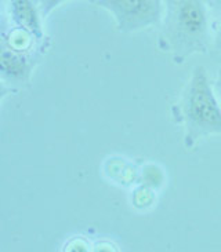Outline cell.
I'll use <instances>...</instances> for the list:
<instances>
[{"mask_svg":"<svg viewBox=\"0 0 221 252\" xmlns=\"http://www.w3.org/2000/svg\"><path fill=\"white\" fill-rule=\"evenodd\" d=\"M216 44H217V47L221 48V25L219 32H217V36H216Z\"/></svg>","mask_w":221,"mask_h":252,"instance_id":"obj_9","label":"cell"},{"mask_svg":"<svg viewBox=\"0 0 221 252\" xmlns=\"http://www.w3.org/2000/svg\"><path fill=\"white\" fill-rule=\"evenodd\" d=\"M217 89H219V93H220V96H221V72H220V76H219V80H217Z\"/></svg>","mask_w":221,"mask_h":252,"instance_id":"obj_10","label":"cell"},{"mask_svg":"<svg viewBox=\"0 0 221 252\" xmlns=\"http://www.w3.org/2000/svg\"><path fill=\"white\" fill-rule=\"evenodd\" d=\"M180 113L188 146L206 136L221 135V105L203 66L193 69L183 91Z\"/></svg>","mask_w":221,"mask_h":252,"instance_id":"obj_1","label":"cell"},{"mask_svg":"<svg viewBox=\"0 0 221 252\" xmlns=\"http://www.w3.org/2000/svg\"><path fill=\"white\" fill-rule=\"evenodd\" d=\"M6 15L15 27L32 33L39 40L46 41L43 15L37 0H7Z\"/></svg>","mask_w":221,"mask_h":252,"instance_id":"obj_5","label":"cell"},{"mask_svg":"<svg viewBox=\"0 0 221 252\" xmlns=\"http://www.w3.org/2000/svg\"><path fill=\"white\" fill-rule=\"evenodd\" d=\"M14 91H15V89H13L11 86H8V84L3 82V80H0V103L3 102L4 98L10 95Z\"/></svg>","mask_w":221,"mask_h":252,"instance_id":"obj_7","label":"cell"},{"mask_svg":"<svg viewBox=\"0 0 221 252\" xmlns=\"http://www.w3.org/2000/svg\"><path fill=\"white\" fill-rule=\"evenodd\" d=\"M6 7H7V0H0V20H1V17H3L4 11H6Z\"/></svg>","mask_w":221,"mask_h":252,"instance_id":"obj_8","label":"cell"},{"mask_svg":"<svg viewBox=\"0 0 221 252\" xmlns=\"http://www.w3.org/2000/svg\"><path fill=\"white\" fill-rule=\"evenodd\" d=\"M43 50L44 41L15 27L4 11L0 20V80L15 90L24 87L31 82Z\"/></svg>","mask_w":221,"mask_h":252,"instance_id":"obj_2","label":"cell"},{"mask_svg":"<svg viewBox=\"0 0 221 252\" xmlns=\"http://www.w3.org/2000/svg\"><path fill=\"white\" fill-rule=\"evenodd\" d=\"M96 4L113 17L122 33L153 27L160 22L163 14L162 0H97Z\"/></svg>","mask_w":221,"mask_h":252,"instance_id":"obj_3","label":"cell"},{"mask_svg":"<svg viewBox=\"0 0 221 252\" xmlns=\"http://www.w3.org/2000/svg\"><path fill=\"white\" fill-rule=\"evenodd\" d=\"M65 1H68V0H37V4L40 7V11L41 15H43V18H47L50 14L54 11L55 8H58V7L64 4ZM91 3H97V0H89Z\"/></svg>","mask_w":221,"mask_h":252,"instance_id":"obj_6","label":"cell"},{"mask_svg":"<svg viewBox=\"0 0 221 252\" xmlns=\"http://www.w3.org/2000/svg\"><path fill=\"white\" fill-rule=\"evenodd\" d=\"M174 27L191 46L200 44L207 34V11L203 0H177Z\"/></svg>","mask_w":221,"mask_h":252,"instance_id":"obj_4","label":"cell"}]
</instances>
